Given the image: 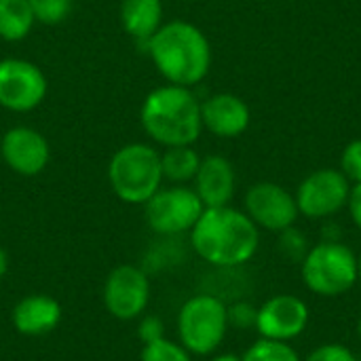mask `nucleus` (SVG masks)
Segmentation results:
<instances>
[{"mask_svg":"<svg viewBox=\"0 0 361 361\" xmlns=\"http://www.w3.org/2000/svg\"><path fill=\"white\" fill-rule=\"evenodd\" d=\"M188 235L195 254L216 269H239L260 247V228L243 209L231 205L205 207Z\"/></svg>","mask_w":361,"mask_h":361,"instance_id":"nucleus-1","label":"nucleus"},{"mask_svg":"<svg viewBox=\"0 0 361 361\" xmlns=\"http://www.w3.org/2000/svg\"><path fill=\"white\" fill-rule=\"evenodd\" d=\"M146 51L169 85L192 89L212 70V44L205 32L184 19L163 23L146 42Z\"/></svg>","mask_w":361,"mask_h":361,"instance_id":"nucleus-2","label":"nucleus"},{"mask_svg":"<svg viewBox=\"0 0 361 361\" xmlns=\"http://www.w3.org/2000/svg\"><path fill=\"white\" fill-rule=\"evenodd\" d=\"M140 123L146 135L163 148L192 146L203 133L201 102L192 89L167 82L144 97Z\"/></svg>","mask_w":361,"mask_h":361,"instance_id":"nucleus-3","label":"nucleus"},{"mask_svg":"<svg viewBox=\"0 0 361 361\" xmlns=\"http://www.w3.org/2000/svg\"><path fill=\"white\" fill-rule=\"evenodd\" d=\"M112 192L129 205H144L163 184L161 152L144 142L121 146L108 163Z\"/></svg>","mask_w":361,"mask_h":361,"instance_id":"nucleus-4","label":"nucleus"},{"mask_svg":"<svg viewBox=\"0 0 361 361\" xmlns=\"http://www.w3.org/2000/svg\"><path fill=\"white\" fill-rule=\"evenodd\" d=\"M300 277L315 296L338 298L360 281L357 254L343 241H319L302 258Z\"/></svg>","mask_w":361,"mask_h":361,"instance_id":"nucleus-5","label":"nucleus"},{"mask_svg":"<svg viewBox=\"0 0 361 361\" xmlns=\"http://www.w3.org/2000/svg\"><path fill=\"white\" fill-rule=\"evenodd\" d=\"M228 334L226 302L214 294L190 296L178 313L180 345L199 357H207L220 349Z\"/></svg>","mask_w":361,"mask_h":361,"instance_id":"nucleus-6","label":"nucleus"},{"mask_svg":"<svg viewBox=\"0 0 361 361\" xmlns=\"http://www.w3.org/2000/svg\"><path fill=\"white\" fill-rule=\"evenodd\" d=\"M205 205L192 186L173 184L159 188L144 203V218L152 233L163 237H176L190 233L197 220L201 218Z\"/></svg>","mask_w":361,"mask_h":361,"instance_id":"nucleus-7","label":"nucleus"},{"mask_svg":"<svg viewBox=\"0 0 361 361\" xmlns=\"http://www.w3.org/2000/svg\"><path fill=\"white\" fill-rule=\"evenodd\" d=\"M351 182L341 169H315L296 188V205L300 216L309 220H330L349 203Z\"/></svg>","mask_w":361,"mask_h":361,"instance_id":"nucleus-8","label":"nucleus"},{"mask_svg":"<svg viewBox=\"0 0 361 361\" xmlns=\"http://www.w3.org/2000/svg\"><path fill=\"white\" fill-rule=\"evenodd\" d=\"M49 91L44 72L30 59H0V106L8 112L36 110Z\"/></svg>","mask_w":361,"mask_h":361,"instance_id":"nucleus-9","label":"nucleus"},{"mask_svg":"<svg viewBox=\"0 0 361 361\" xmlns=\"http://www.w3.org/2000/svg\"><path fill=\"white\" fill-rule=\"evenodd\" d=\"M102 300L106 311L118 322L142 317L150 302V279L135 264H121L110 271L104 283Z\"/></svg>","mask_w":361,"mask_h":361,"instance_id":"nucleus-10","label":"nucleus"},{"mask_svg":"<svg viewBox=\"0 0 361 361\" xmlns=\"http://www.w3.org/2000/svg\"><path fill=\"white\" fill-rule=\"evenodd\" d=\"M243 212L250 220L269 233H281L296 224L300 212L294 192L277 182H256L247 188Z\"/></svg>","mask_w":361,"mask_h":361,"instance_id":"nucleus-11","label":"nucleus"},{"mask_svg":"<svg viewBox=\"0 0 361 361\" xmlns=\"http://www.w3.org/2000/svg\"><path fill=\"white\" fill-rule=\"evenodd\" d=\"M311 313L302 298L294 294H277L258 307L256 332L260 338L290 343L305 334Z\"/></svg>","mask_w":361,"mask_h":361,"instance_id":"nucleus-12","label":"nucleus"},{"mask_svg":"<svg viewBox=\"0 0 361 361\" xmlns=\"http://www.w3.org/2000/svg\"><path fill=\"white\" fill-rule=\"evenodd\" d=\"M0 157L11 171L23 178L42 173L51 161L49 140L34 127L15 125L0 140Z\"/></svg>","mask_w":361,"mask_h":361,"instance_id":"nucleus-13","label":"nucleus"},{"mask_svg":"<svg viewBox=\"0 0 361 361\" xmlns=\"http://www.w3.org/2000/svg\"><path fill=\"white\" fill-rule=\"evenodd\" d=\"M201 123L203 131L220 140H235L250 129L252 110L235 93H214L201 102Z\"/></svg>","mask_w":361,"mask_h":361,"instance_id":"nucleus-14","label":"nucleus"},{"mask_svg":"<svg viewBox=\"0 0 361 361\" xmlns=\"http://www.w3.org/2000/svg\"><path fill=\"white\" fill-rule=\"evenodd\" d=\"M192 188L205 207L231 205L237 192L235 165L222 154H207L201 159L199 171L192 180Z\"/></svg>","mask_w":361,"mask_h":361,"instance_id":"nucleus-15","label":"nucleus"},{"mask_svg":"<svg viewBox=\"0 0 361 361\" xmlns=\"http://www.w3.org/2000/svg\"><path fill=\"white\" fill-rule=\"evenodd\" d=\"M61 322V305L49 294L23 296L11 311V324L21 336H47Z\"/></svg>","mask_w":361,"mask_h":361,"instance_id":"nucleus-16","label":"nucleus"},{"mask_svg":"<svg viewBox=\"0 0 361 361\" xmlns=\"http://www.w3.org/2000/svg\"><path fill=\"white\" fill-rule=\"evenodd\" d=\"M118 19L123 30L137 42H148L163 25L161 0H121Z\"/></svg>","mask_w":361,"mask_h":361,"instance_id":"nucleus-17","label":"nucleus"},{"mask_svg":"<svg viewBox=\"0 0 361 361\" xmlns=\"http://www.w3.org/2000/svg\"><path fill=\"white\" fill-rule=\"evenodd\" d=\"M201 154L192 146H171L161 152V169H163V180L171 184H188L195 180L199 165H201Z\"/></svg>","mask_w":361,"mask_h":361,"instance_id":"nucleus-18","label":"nucleus"},{"mask_svg":"<svg viewBox=\"0 0 361 361\" xmlns=\"http://www.w3.org/2000/svg\"><path fill=\"white\" fill-rule=\"evenodd\" d=\"M36 19L30 0H0V38L19 42L32 34Z\"/></svg>","mask_w":361,"mask_h":361,"instance_id":"nucleus-19","label":"nucleus"},{"mask_svg":"<svg viewBox=\"0 0 361 361\" xmlns=\"http://www.w3.org/2000/svg\"><path fill=\"white\" fill-rule=\"evenodd\" d=\"M241 361H302V357L290 343L258 338L245 349Z\"/></svg>","mask_w":361,"mask_h":361,"instance_id":"nucleus-20","label":"nucleus"},{"mask_svg":"<svg viewBox=\"0 0 361 361\" xmlns=\"http://www.w3.org/2000/svg\"><path fill=\"white\" fill-rule=\"evenodd\" d=\"M311 250V243L307 239V235L294 226L277 233V252L288 260V262H302V258L307 256V252Z\"/></svg>","mask_w":361,"mask_h":361,"instance_id":"nucleus-21","label":"nucleus"},{"mask_svg":"<svg viewBox=\"0 0 361 361\" xmlns=\"http://www.w3.org/2000/svg\"><path fill=\"white\" fill-rule=\"evenodd\" d=\"M140 361H192V355L180 343L161 338L142 347Z\"/></svg>","mask_w":361,"mask_h":361,"instance_id":"nucleus-22","label":"nucleus"},{"mask_svg":"<svg viewBox=\"0 0 361 361\" xmlns=\"http://www.w3.org/2000/svg\"><path fill=\"white\" fill-rule=\"evenodd\" d=\"M36 23L57 25L72 13V0H30Z\"/></svg>","mask_w":361,"mask_h":361,"instance_id":"nucleus-23","label":"nucleus"},{"mask_svg":"<svg viewBox=\"0 0 361 361\" xmlns=\"http://www.w3.org/2000/svg\"><path fill=\"white\" fill-rule=\"evenodd\" d=\"M226 315H228V328L250 330V328H256L258 307H254L247 300H237L233 305H226Z\"/></svg>","mask_w":361,"mask_h":361,"instance_id":"nucleus-24","label":"nucleus"},{"mask_svg":"<svg viewBox=\"0 0 361 361\" xmlns=\"http://www.w3.org/2000/svg\"><path fill=\"white\" fill-rule=\"evenodd\" d=\"M338 169L351 184H361V140H353L343 148Z\"/></svg>","mask_w":361,"mask_h":361,"instance_id":"nucleus-25","label":"nucleus"},{"mask_svg":"<svg viewBox=\"0 0 361 361\" xmlns=\"http://www.w3.org/2000/svg\"><path fill=\"white\" fill-rule=\"evenodd\" d=\"M302 361H360L357 355L341 343H324L315 347Z\"/></svg>","mask_w":361,"mask_h":361,"instance_id":"nucleus-26","label":"nucleus"},{"mask_svg":"<svg viewBox=\"0 0 361 361\" xmlns=\"http://www.w3.org/2000/svg\"><path fill=\"white\" fill-rule=\"evenodd\" d=\"M137 336L144 345L165 338V324L157 315H146L137 324Z\"/></svg>","mask_w":361,"mask_h":361,"instance_id":"nucleus-27","label":"nucleus"},{"mask_svg":"<svg viewBox=\"0 0 361 361\" xmlns=\"http://www.w3.org/2000/svg\"><path fill=\"white\" fill-rule=\"evenodd\" d=\"M349 216L353 220V224L361 231V184L351 186V195H349V203H347Z\"/></svg>","mask_w":361,"mask_h":361,"instance_id":"nucleus-28","label":"nucleus"},{"mask_svg":"<svg viewBox=\"0 0 361 361\" xmlns=\"http://www.w3.org/2000/svg\"><path fill=\"white\" fill-rule=\"evenodd\" d=\"M6 271H8V256H6V252L0 247V279L6 275Z\"/></svg>","mask_w":361,"mask_h":361,"instance_id":"nucleus-29","label":"nucleus"},{"mask_svg":"<svg viewBox=\"0 0 361 361\" xmlns=\"http://www.w3.org/2000/svg\"><path fill=\"white\" fill-rule=\"evenodd\" d=\"M209 361H241V357H239V355H235V353H220V355L212 357Z\"/></svg>","mask_w":361,"mask_h":361,"instance_id":"nucleus-30","label":"nucleus"},{"mask_svg":"<svg viewBox=\"0 0 361 361\" xmlns=\"http://www.w3.org/2000/svg\"><path fill=\"white\" fill-rule=\"evenodd\" d=\"M357 277H360L361 281V252L357 254Z\"/></svg>","mask_w":361,"mask_h":361,"instance_id":"nucleus-31","label":"nucleus"},{"mask_svg":"<svg viewBox=\"0 0 361 361\" xmlns=\"http://www.w3.org/2000/svg\"><path fill=\"white\" fill-rule=\"evenodd\" d=\"M357 336H360V341H361V313H360V319H357Z\"/></svg>","mask_w":361,"mask_h":361,"instance_id":"nucleus-32","label":"nucleus"}]
</instances>
